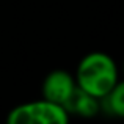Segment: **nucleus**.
<instances>
[{"label": "nucleus", "instance_id": "1", "mask_svg": "<svg viewBox=\"0 0 124 124\" xmlns=\"http://www.w3.org/2000/svg\"><path fill=\"white\" fill-rule=\"evenodd\" d=\"M76 85L96 99H102L119 80L118 66L105 52H90L77 64Z\"/></svg>", "mask_w": 124, "mask_h": 124}, {"label": "nucleus", "instance_id": "4", "mask_svg": "<svg viewBox=\"0 0 124 124\" xmlns=\"http://www.w3.org/2000/svg\"><path fill=\"white\" fill-rule=\"evenodd\" d=\"M63 108L69 115H77L82 118H93L101 110V101L82 91L79 86L72 91L68 101L63 104Z\"/></svg>", "mask_w": 124, "mask_h": 124}, {"label": "nucleus", "instance_id": "2", "mask_svg": "<svg viewBox=\"0 0 124 124\" xmlns=\"http://www.w3.org/2000/svg\"><path fill=\"white\" fill-rule=\"evenodd\" d=\"M6 124H69V113L63 105L41 97L11 108L6 116Z\"/></svg>", "mask_w": 124, "mask_h": 124}, {"label": "nucleus", "instance_id": "3", "mask_svg": "<svg viewBox=\"0 0 124 124\" xmlns=\"http://www.w3.org/2000/svg\"><path fill=\"white\" fill-rule=\"evenodd\" d=\"M76 88L77 85L72 74L64 69H55L46 76L41 85V96L49 102L63 105Z\"/></svg>", "mask_w": 124, "mask_h": 124}, {"label": "nucleus", "instance_id": "6", "mask_svg": "<svg viewBox=\"0 0 124 124\" xmlns=\"http://www.w3.org/2000/svg\"><path fill=\"white\" fill-rule=\"evenodd\" d=\"M123 71H124V64H123Z\"/></svg>", "mask_w": 124, "mask_h": 124}, {"label": "nucleus", "instance_id": "5", "mask_svg": "<svg viewBox=\"0 0 124 124\" xmlns=\"http://www.w3.org/2000/svg\"><path fill=\"white\" fill-rule=\"evenodd\" d=\"M101 107L110 115L124 118V80H118L115 86L101 99Z\"/></svg>", "mask_w": 124, "mask_h": 124}]
</instances>
